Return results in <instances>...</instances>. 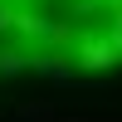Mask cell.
I'll return each mask as SVG.
<instances>
[{
    "mask_svg": "<svg viewBox=\"0 0 122 122\" xmlns=\"http://www.w3.org/2000/svg\"><path fill=\"white\" fill-rule=\"evenodd\" d=\"M117 59L122 0H0V78L107 68Z\"/></svg>",
    "mask_w": 122,
    "mask_h": 122,
    "instance_id": "6da1fadb",
    "label": "cell"
}]
</instances>
